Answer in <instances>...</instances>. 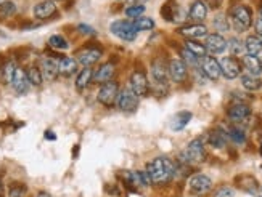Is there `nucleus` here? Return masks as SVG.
<instances>
[{
	"label": "nucleus",
	"mask_w": 262,
	"mask_h": 197,
	"mask_svg": "<svg viewBox=\"0 0 262 197\" xmlns=\"http://www.w3.org/2000/svg\"><path fill=\"white\" fill-rule=\"evenodd\" d=\"M204 47H206V52H209L212 55H219L225 52V48H227V40H225L221 34H208L206 35Z\"/></svg>",
	"instance_id": "14"
},
{
	"label": "nucleus",
	"mask_w": 262,
	"mask_h": 197,
	"mask_svg": "<svg viewBox=\"0 0 262 197\" xmlns=\"http://www.w3.org/2000/svg\"><path fill=\"white\" fill-rule=\"evenodd\" d=\"M58 72L65 77H71L77 72V59L71 56H63L58 61Z\"/></svg>",
	"instance_id": "24"
},
{
	"label": "nucleus",
	"mask_w": 262,
	"mask_h": 197,
	"mask_svg": "<svg viewBox=\"0 0 262 197\" xmlns=\"http://www.w3.org/2000/svg\"><path fill=\"white\" fill-rule=\"evenodd\" d=\"M53 2H55V0H53Z\"/></svg>",
	"instance_id": "53"
},
{
	"label": "nucleus",
	"mask_w": 262,
	"mask_h": 197,
	"mask_svg": "<svg viewBox=\"0 0 262 197\" xmlns=\"http://www.w3.org/2000/svg\"><path fill=\"white\" fill-rule=\"evenodd\" d=\"M11 87H13V90L16 91L18 95H26L28 91H29L31 84H29L26 72H24L21 67H16L13 81H11Z\"/></svg>",
	"instance_id": "18"
},
{
	"label": "nucleus",
	"mask_w": 262,
	"mask_h": 197,
	"mask_svg": "<svg viewBox=\"0 0 262 197\" xmlns=\"http://www.w3.org/2000/svg\"><path fill=\"white\" fill-rule=\"evenodd\" d=\"M123 178L127 181V184H131L135 189H142L150 186V176L147 171H124Z\"/></svg>",
	"instance_id": "13"
},
{
	"label": "nucleus",
	"mask_w": 262,
	"mask_h": 197,
	"mask_svg": "<svg viewBox=\"0 0 262 197\" xmlns=\"http://www.w3.org/2000/svg\"><path fill=\"white\" fill-rule=\"evenodd\" d=\"M199 69L204 74L209 81H219V77L222 76L221 72V66H219V61L212 56H204L199 59Z\"/></svg>",
	"instance_id": "10"
},
{
	"label": "nucleus",
	"mask_w": 262,
	"mask_h": 197,
	"mask_svg": "<svg viewBox=\"0 0 262 197\" xmlns=\"http://www.w3.org/2000/svg\"><path fill=\"white\" fill-rule=\"evenodd\" d=\"M180 55H182V58H180V59L187 64V67H188V66H192V67H199V58L195 56V55L188 52L187 48H184V50L180 52Z\"/></svg>",
	"instance_id": "41"
},
{
	"label": "nucleus",
	"mask_w": 262,
	"mask_h": 197,
	"mask_svg": "<svg viewBox=\"0 0 262 197\" xmlns=\"http://www.w3.org/2000/svg\"><path fill=\"white\" fill-rule=\"evenodd\" d=\"M26 76H28V81L34 87H39L44 82V77H42V72L39 69V66H31L29 69L26 71Z\"/></svg>",
	"instance_id": "34"
},
{
	"label": "nucleus",
	"mask_w": 262,
	"mask_h": 197,
	"mask_svg": "<svg viewBox=\"0 0 262 197\" xmlns=\"http://www.w3.org/2000/svg\"><path fill=\"white\" fill-rule=\"evenodd\" d=\"M161 15L166 21H174V23H177L179 20H182L180 16H184V13H182V10L175 0H169V2L163 5Z\"/></svg>",
	"instance_id": "20"
},
{
	"label": "nucleus",
	"mask_w": 262,
	"mask_h": 197,
	"mask_svg": "<svg viewBox=\"0 0 262 197\" xmlns=\"http://www.w3.org/2000/svg\"><path fill=\"white\" fill-rule=\"evenodd\" d=\"M133 28L138 30H151L155 28V21L151 20V18H145V16H140L137 20H133Z\"/></svg>",
	"instance_id": "37"
},
{
	"label": "nucleus",
	"mask_w": 262,
	"mask_h": 197,
	"mask_svg": "<svg viewBox=\"0 0 262 197\" xmlns=\"http://www.w3.org/2000/svg\"><path fill=\"white\" fill-rule=\"evenodd\" d=\"M241 63L245 66V69L248 71V74H251V76L259 77L262 74V61L258 56H249V55H246Z\"/></svg>",
	"instance_id": "26"
},
{
	"label": "nucleus",
	"mask_w": 262,
	"mask_h": 197,
	"mask_svg": "<svg viewBox=\"0 0 262 197\" xmlns=\"http://www.w3.org/2000/svg\"><path fill=\"white\" fill-rule=\"evenodd\" d=\"M131 90L137 96H147L150 91V84L148 77L143 71H133L131 76Z\"/></svg>",
	"instance_id": "8"
},
{
	"label": "nucleus",
	"mask_w": 262,
	"mask_h": 197,
	"mask_svg": "<svg viewBox=\"0 0 262 197\" xmlns=\"http://www.w3.org/2000/svg\"><path fill=\"white\" fill-rule=\"evenodd\" d=\"M0 194H2V181H0Z\"/></svg>",
	"instance_id": "51"
},
{
	"label": "nucleus",
	"mask_w": 262,
	"mask_h": 197,
	"mask_svg": "<svg viewBox=\"0 0 262 197\" xmlns=\"http://www.w3.org/2000/svg\"><path fill=\"white\" fill-rule=\"evenodd\" d=\"M26 194H28L26 184H23V183H13V184H10V188H8V197H24Z\"/></svg>",
	"instance_id": "38"
},
{
	"label": "nucleus",
	"mask_w": 262,
	"mask_h": 197,
	"mask_svg": "<svg viewBox=\"0 0 262 197\" xmlns=\"http://www.w3.org/2000/svg\"><path fill=\"white\" fill-rule=\"evenodd\" d=\"M212 26H214L216 30H219V32H227V30L230 29V24H229V20L225 18L224 15H217L214 20H212ZM217 32V34H219Z\"/></svg>",
	"instance_id": "39"
},
{
	"label": "nucleus",
	"mask_w": 262,
	"mask_h": 197,
	"mask_svg": "<svg viewBox=\"0 0 262 197\" xmlns=\"http://www.w3.org/2000/svg\"><path fill=\"white\" fill-rule=\"evenodd\" d=\"M16 13V5L13 2H2L0 3V16L3 18H8V16H13Z\"/></svg>",
	"instance_id": "42"
},
{
	"label": "nucleus",
	"mask_w": 262,
	"mask_h": 197,
	"mask_svg": "<svg viewBox=\"0 0 262 197\" xmlns=\"http://www.w3.org/2000/svg\"><path fill=\"white\" fill-rule=\"evenodd\" d=\"M227 132H224L222 128H216V130H212L209 135H208V143L209 146L216 147V149H222L227 144Z\"/></svg>",
	"instance_id": "25"
},
{
	"label": "nucleus",
	"mask_w": 262,
	"mask_h": 197,
	"mask_svg": "<svg viewBox=\"0 0 262 197\" xmlns=\"http://www.w3.org/2000/svg\"><path fill=\"white\" fill-rule=\"evenodd\" d=\"M15 71H16V64L13 63V61H7V63L0 67V79H2V82L11 84L13 76H15Z\"/></svg>",
	"instance_id": "31"
},
{
	"label": "nucleus",
	"mask_w": 262,
	"mask_h": 197,
	"mask_svg": "<svg viewBox=\"0 0 262 197\" xmlns=\"http://www.w3.org/2000/svg\"><path fill=\"white\" fill-rule=\"evenodd\" d=\"M167 72H169V77L172 79V82L182 84V82H185V79L188 76V67H187V64L182 59L175 58V59H170L169 61Z\"/></svg>",
	"instance_id": "11"
},
{
	"label": "nucleus",
	"mask_w": 262,
	"mask_h": 197,
	"mask_svg": "<svg viewBox=\"0 0 262 197\" xmlns=\"http://www.w3.org/2000/svg\"><path fill=\"white\" fill-rule=\"evenodd\" d=\"M192 113H188V111H182V113L175 114V117L172 119V124H170V128H172L174 132H180L184 130V128L188 125V122L192 120Z\"/></svg>",
	"instance_id": "28"
},
{
	"label": "nucleus",
	"mask_w": 262,
	"mask_h": 197,
	"mask_svg": "<svg viewBox=\"0 0 262 197\" xmlns=\"http://www.w3.org/2000/svg\"><path fill=\"white\" fill-rule=\"evenodd\" d=\"M45 138L47 140H57V137L53 135V132L52 130H48V132H45Z\"/></svg>",
	"instance_id": "48"
},
{
	"label": "nucleus",
	"mask_w": 262,
	"mask_h": 197,
	"mask_svg": "<svg viewBox=\"0 0 262 197\" xmlns=\"http://www.w3.org/2000/svg\"><path fill=\"white\" fill-rule=\"evenodd\" d=\"M227 137L236 144H243L246 141V132L238 125H231L227 130Z\"/></svg>",
	"instance_id": "32"
},
{
	"label": "nucleus",
	"mask_w": 262,
	"mask_h": 197,
	"mask_svg": "<svg viewBox=\"0 0 262 197\" xmlns=\"http://www.w3.org/2000/svg\"><path fill=\"white\" fill-rule=\"evenodd\" d=\"M79 32L81 34H85V35H95L97 32H95V29L94 28H90V26H87V24H79Z\"/></svg>",
	"instance_id": "44"
},
{
	"label": "nucleus",
	"mask_w": 262,
	"mask_h": 197,
	"mask_svg": "<svg viewBox=\"0 0 262 197\" xmlns=\"http://www.w3.org/2000/svg\"><path fill=\"white\" fill-rule=\"evenodd\" d=\"M101 58V50L100 48H85V50L77 53V63L82 64L84 67H90L95 63H98Z\"/></svg>",
	"instance_id": "17"
},
{
	"label": "nucleus",
	"mask_w": 262,
	"mask_h": 197,
	"mask_svg": "<svg viewBox=\"0 0 262 197\" xmlns=\"http://www.w3.org/2000/svg\"><path fill=\"white\" fill-rule=\"evenodd\" d=\"M249 115H251V108L245 103L231 104L227 111V117L233 122V124H241V122L249 119Z\"/></svg>",
	"instance_id": "12"
},
{
	"label": "nucleus",
	"mask_w": 262,
	"mask_h": 197,
	"mask_svg": "<svg viewBox=\"0 0 262 197\" xmlns=\"http://www.w3.org/2000/svg\"><path fill=\"white\" fill-rule=\"evenodd\" d=\"M94 81V69H90V67H85L81 72L77 74L76 77V88L79 91L85 90L90 85V82Z\"/></svg>",
	"instance_id": "27"
},
{
	"label": "nucleus",
	"mask_w": 262,
	"mask_h": 197,
	"mask_svg": "<svg viewBox=\"0 0 262 197\" xmlns=\"http://www.w3.org/2000/svg\"><path fill=\"white\" fill-rule=\"evenodd\" d=\"M147 173L150 176V181L153 184H167L175 175V165L172 161H169L167 157H156L153 159L148 167H147Z\"/></svg>",
	"instance_id": "1"
},
{
	"label": "nucleus",
	"mask_w": 262,
	"mask_h": 197,
	"mask_svg": "<svg viewBox=\"0 0 262 197\" xmlns=\"http://www.w3.org/2000/svg\"><path fill=\"white\" fill-rule=\"evenodd\" d=\"M37 197H52L48 193H45V191H40V193L37 194Z\"/></svg>",
	"instance_id": "49"
},
{
	"label": "nucleus",
	"mask_w": 262,
	"mask_h": 197,
	"mask_svg": "<svg viewBox=\"0 0 262 197\" xmlns=\"http://www.w3.org/2000/svg\"><path fill=\"white\" fill-rule=\"evenodd\" d=\"M219 66H221V72L225 79L229 81H233L241 74V63L235 56H227L222 58L219 61Z\"/></svg>",
	"instance_id": "9"
},
{
	"label": "nucleus",
	"mask_w": 262,
	"mask_h": 197,
	"mask_svg": "<svg viewBox=\"0 0 262 197\" xmlns=\"http://www.w3.org/2000/svg\"><path fill=\"white\" fill-rule=\"evenodd\" d=\"M206 157H208V154H206L204 149V143L201 138H195L192 140L190 143H188L187 149L184 151L179 156V161L182 164H201L206 161Z\"/></svg>",
	"instance_id": "2"
},
{
	"label": "nucleus",
	"mask_w": 262,
	"mask_h": 197,
	"mask_svg": "<svg viewBox=\"0 0 262 197\" xmlns=\"http://www.w3.org/2000/svg\"><path fill=\"white\" fill-rule=\"evenodd\" d=\"M116 104L123 113H135L138 108V96L133 93L131 88L119 90L118 98H116Z\"/></svg>",
	"instance_id": "6"
},
{
	"label": "nucleus",
	"mask_w": 262,
	"mask_h": 197,
	"mask_svg": "<svg viewBox=\"0 0 262 197\" xmlns=\"http://www.w3.org/2000/svg\"><path fill=\"white\" fill-rule=\"evenodd\" d=\"M227 48L230 50L231 56H238V55H241L243 50H245V42H241L238 37H231L227 42Z\"/></svg>",
	"instance_id": "35"
},
{
	"label": "nucleus",
	"mask_w": 262,
	"mask_h": 197,
	"mask_svg": "<svg viewBox=\"0 0 262 197\" xmlns=\"http://www.w3.org/2000/svg\"><path fill=\"white\" fill-rule=\"evenodd\" d=\"M221 2H222V0H209V3H211L212 8H217L219 5H221Z\"/></svg>",
	"instance_id": "47"
},
{
	"label": "nucleus",
	"mask_w": 262,
	"mask_h": 197,
	"mask_svg": "<svg viewBox=\"0 0 262 197\" xmlns=\"http://www.w3.org/2000/svg\"><path fill=\"white\" fill-rule=\"evenodd\" d=\"M167 66L166 63H164L163 59H156L153 64H151V77H153V82L155 85H160V87H163V85L167 84Z\"/></svg>",
	"instance_id": "15"
},
{
	"label": "nucleus",
	"mask_w": 262,
	"mask_h": 197,
	"mask_svg": "<svg viewBox=\"0 0 262 197\" xmlns=\"http://www.w3.org/2000/svg\"><path fill=\"white\" fill-rule=\"evenodd\" d=\"M118 93H119V84L116 81H109V82L103 84L100 87L98 93H97V101H98L100 104H103V106L111 108L116 103Z\"/></svg>",
	"instance_id": "5"
},
{
	"label": "nucleus",
	"mask_w": 262,
	"mask_h": 197,
	"mask_svg": "<svg viewBox=\"0 0 262 197\" xmlns=\"http://www.w3.org/2000/svg\"><path fill=\"white\" fill-rule=\"evenodd\" d=\"M206 16H208V7H206V3L201 2V0L193 2L190 7V11H188V18L196 24H201V21L206 20Z\"/></svg>",
	"instance_id": "22"
},
{
	"label": "nucleus",
	"mask_w": 262,
	"mask_h": 197,
	"mask_svg": "<svg viewBox=\"0 0 262 197\" xmlns=\"http://www.w3.org/2000/svg\"><path fill=\"white\" fill-rule=\"evenodd\" d=\"M240 81H241L243 88H246L249 91H256V90H259L262 87L261 79L256 77V76H251V74H243V76L240 77Z\"/></svg>",
	"instance_id": "30"
},
{
	"label": "nucleus",
	"mask_w": 262,
	"mask_h": 197,
	"mask_svg": "<svg viewBox=\"0 0 262 197\" xmlns=\"http://www.w3.org/2000/svg\"><path fill=\"white\" fill-rule=\"evenodd\" d=\"M259 15H261L259 18H261V20H262V5H261V8H259Z\"/></svg>",
	"instance_id": "50"
},
{
	"label": "nucleus",
	"mask_w": 262,
	"mask_h": 197,
	"mask_svg": "<svg viewBox=\"0 0 262 197\" xmlns=\"http://www.w3.org/2000/svg\"><path fill=\"white\" fill-rule=\"evenodd\" d=\"M124 13H126L127 18H131V20L133 21L145 13V7L143 5H129V7L124 10Z\"/></svg>",
	"instance_id": "40"
},
{
	"label": "nucleus",
	"mask_w": 262,
	"mask_h": 197,
	"mask_svg": "<svg viewBox=\"0 0 262 197\" xmlns=\"http://www.w3.org/2000/svg\"><path fill=\"white\" fill-rule=\"evenodd\" d=\"M185 48L190 53H193L196 58H199V59L206 56V47H204V44H199V42H196V40H188L187 39Z\"/></svg>",
	"instance_id": "33"
},
{
	"label": "nucleus",
	"mask_w": 262,
	"mask_h": 197,
	"mask_svg": "<svg viewBox=\"0 0 262 197\" xmlns=\"http://www.w3.org/2000/svg\"><path fill=\"white\" fill-rule=\"evenodd\" d=\"M245 50L248 52L249 56H258L262 52V40L256 35H249L245 40Z\"/></svg>",
	"instance_id": "29"
},
{
	"label": "nucleus",
	"mask_w": 262,
	"mask_h": 197,
	"mask_svg": "<svg viewBox=\"0 0 262 197\" xmlns=\"http://www.w3.org/2000/svg\"><path fill=\"white\" fill-rule=\"evenodd\" d=\"M145 2H148V0H127L129 5H143Z\"/></svg>",
	"instance_id": "46"
},
{
	"label": "nucleus",
	"mask_w": 262,
	"mask_h": 197,
	"mask_svg": "<svg viewBox=\"0 0 262 197\" xmlns=\"http://www.w3.org/2000/svg\"><path fill=\"white\" fill-rule=\"evenodd\" d=\"M261 154H262V138H261Z\"/></svg>",
	"instance_id": "52"
},
{
	"label": "nucleus",
	"mask_w": 262,
	"mask_h": 197,
	"mask_svg": "<svg viewBox=\"0 0 262 197\" xmlns=\"http://www.w3.org/2000/svg\"><path fill=\"white\" fill-rule=\"evenodd\" d=\"M212 197H233V189L229 186H221L219 189L214 191Z\"/></svg>",
	"instance_id": "43"
},
{
	"label": "nucleus",
	"mask_w": 262,
	"mask_h": 197,
	"mask_svg": "<svg viewBox=\"0 0 262 197\" xmlns=\"http://www.w3.org/2000/svg\"><path fill=\"white\" fill-rule=\"evenodd\" d=\"M114 72H116L114 64L105 63V64H101L98 69L94 72V81H95L97 84H101V85H103V84H106V82L111 81L113 76H114Z\"/></svg>",
	"instance_id": "23"
},
{
	"label": "nucleus",
	"mask_w": 262,
	"mask_h": 197,
	"mask_svg": "<svg viewBox=\"0 0 262 197\" xmlns=\"http://www.w3.org/2000/svg\"><path fill=\"white\" fill-rule=\"evenodd\" d=\"M48 45H50L52 48H55V50H68L69 48V44L68 40L65 39L63 35H52L50 39H48Z\"/></svg>",
	"instance_id": "36"
},
{
	"label": "nucleus",
	"mask_w": 262,
	"mask_h": 197,
	"mask_svg": "<svg viewBox=\"0 0 262 197\" xmlns=\"http://www.w3.org/2000/svg\"><path fill=\"white\" fill-rule=\"evenodd\" d=\"M55 13H57V5H55L53 0H44V2H39L34 7V16L37 20H47Z\"/></svg>",
	"instance_id": "21"
},
{
	"label": "nucleus",
	"mask_w": 262,
	"mask_h": 197,
	"mask_svg": "<svg viewBox=\"0 0 262 197\" xmlns=\"http://www.w3.org/2000/svg\"><path fill=\"white\" fill-rule=\"evenodd\" d=\"M230 20L236 32H245L253 24V10L248 5H235L230 10Z\"/></svg>",
	"instance_id": "3"
},
{
	"label": "nucleus",
	"mask_w": 262,
	"mask_h": 197,
	"mask_svg": "<svg viewBox=\"0 0 262 197\" xmlns=\"http://www.w3.org/2000/svg\"><path fill=\"white\" fill-rule=\"evenodd\" d=\"M179 34L187 37L188 40L203 39V37L208 35V28L204 24H188V26H182L179 29Z\"/></svg>",
	"instance_id": "16"
},
{
	"label": "nucleus",
	"mask_w": 262,
	"mask_h": 197,
	"mask_svg": "<svg viewBox=\"0 0 262 197\" xmlns=\"http://www.w3.org/2000/svg\"><path fill=\"white\" fill-rule=\"evenodd\" d=\"M254 29H256V37H259L262 40V20L258 18V20L254 21Z\"/></svg>",
	"instance_id": "45"
},
{
	"label": "nucleus",
	"mask_w": 262,
	"mask_h": 197,
	"mask_svg": "<svg viewBox=\"0 0 262 197\" xmlns=\"http://www.w3.org/2000/svg\"><path fill=\"white\" fill-rule=\"evenodd\" d=\"M39 69L42 72V77L45 79V81H55V79L58 77V63L52 58H42L40 59V64H39Z\"/></svg>",
	"instance_id": "19"
},
{
	"label": "nucleus",
	"mask_w": 262,
	"mask_h": 197,
	"mask_svg": "<svg viewBox=\"0 0 262 197\" xmlns=\"http://www.w3.org/2000/svg\"><path fill=\"white\" fill-rule=\"evenodd\" d=\"M109 30H111V34H114L118 39L124 42H132V40H135V37H137V29L133 28V23L129 20H118L111 23Z\"/></svg>",
	"instance_id": "4"
},
{
	"label": "nucleus",
	"mask_w": 262,
	"mask_h": 197,
	"mask_svg": "<svg viewBox=\"0 0 262 197\" xmlns=\"http://www.w3.org/2000/svg\"><path fill=\"white\" fill-rule=\"evenodd\" d=\"M188 188L195 196H206L212 189V180L206 175H193L188 181Z\"/></svg>",
	"instance_id": "7"
}]
</instances>
